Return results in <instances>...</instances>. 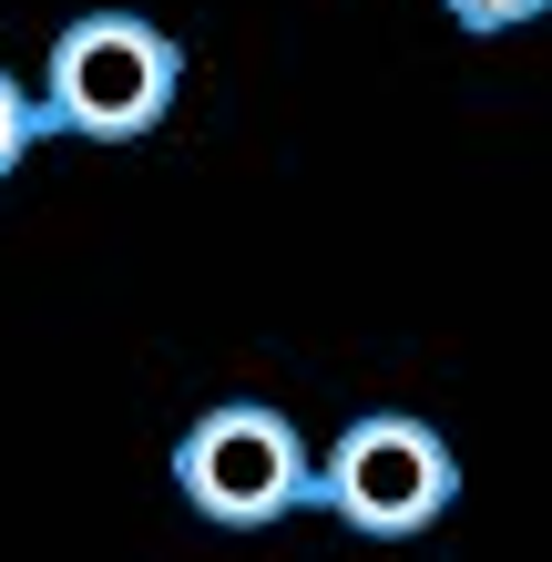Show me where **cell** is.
<instances>
[{
    "instance_id": "obj_1",
    "label": "cell",
    "mask_w": 552,
    "mask_h": 562,
    "mask_svg": "<svg viewBox=\"0 0 552 562\" xmlns=\"http://www.w3.org/2000/svg\"><path fill=\"white\" fill-rule=\"evenodd\" d=\"M174 92H184V52L144 11H82L42 61L52 134H82V144H144L174 113Z\"/></svg>"
},
{
    "instance_id": "obj_2",
    "label": "cell",
    "mask_w": 552,
    "mask_h": 562,
    "mask_svg": "<svg viewBox=\"0 0 552 562\" xmlns=\"http://www.w3.org/2000/svg\"><path fill=\"white\" fill-rule=\"evenodd\" d=\"M174 491L194 502V521H215V532H277L286 512L317 502V460H307V440H297L286 409L215 400L174 440Z\"/></svg>"
},
{
    "instance_id": "obj_3",
    "label": "cell",
    "mask_w": 552,
    "mask_h": 562,
    "mask_svg": "<svg viewBox=\"0 0 552 562\" xmlns=\"http://www.w3.org/2000/svg\"><path fill=\"white\" fill-rule=\"evenodd\" d=\"M450 502H461V460L409 409L348 419L328 440V460H317V512H338L359 542H419Z\"/></svg>"
},
{
    "instance_id": "obj_4",
    "label": "cell",
    "mask_w": 552,
    "mask_h": 562,
    "mask_svg": "<svg viewBox=\"0 0 552 562\" xmlns=\"http://www.w3.org/2000/svg\"><path fill=\"white\" fill-rule=\"evenodd\" d=\"M52 134V113H42V92H31L21 72H0V184L31 164V144Z\"/></svg>"
},
{
    "instance_id": "obj_5",
    "label": "cell",
    "mask_w": 552,
    "mask_h": 562,
    "mask_svg": "<svg viewBox=\"0 0 552 562\" xmlns=\"http://www.w3.org/2000/svg\"><path fill=\"white\" fill-rule=\"evenodd\" d=\"M440 11L461 21V31H522V21L552 11V0H440Z\"/></svg>"
}]
</instances>
